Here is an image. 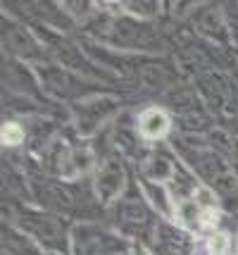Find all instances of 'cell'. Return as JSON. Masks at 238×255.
<instances>
[{
	"label": "cell",
	"mask_w": 238,
	"mask_h": 255,
	"mask_svg": "<svg viewBox=\"0 0 238 255\" xmlns=\"http://www.w3.org/2000/svg\"><path fill=\"white\" fill-rule=\"evenodd\" d=\"M234 255H238V251H236V253H234Z\"/></svg>",
	"instance_id": "15"
},
{
	"label": "cell",
	"mask_w": 238,
	"mask_h": 255,
	"mask_svg": "<svg viewBox=\"0 0 238 255\" xmlns=\"http://www.w3.org/2000/svg\"><path fill=\"white\" fill-rule=\"evenodd\" d=\"M12 224L19 227L24 234H29L48 255H69L74 224H69L62 215L50 210L22 208Z\"/></svg>",
	"instance_id": "2"
},
{
	"label": "cell",
	"mask_w": 238,
	"mask_h": 255,
	"mask_svg": "<svg viewBox=\"0 0 238 255\" xmlns=\"http://www.w3.org/2000/svg\"><path fill=\"white\" fill-rule=\"evenodd\" d=\"M0 138H2V148H19V145L26 143V129L19 122L7 120V122H2Z\"/></svg>",
	"instance_id": "12"
},
{
	"label": "cell",
	"mask_w": 238,
	"mask_h": 255,
	"mask_svg": "<svg viewBox=\"0 0 238 255\" xmlns=\"http://www.w3.org/2000/svg\"><path fill=\"white\" fill-rule=\"evenodd\" d=\"M129 255H131V253H129Z\"/></svg>",
	"instance_id": "16"
},
{
	"label": "cell",
	"mask_w": 238,
	"mask_h": 255,
	"mask_svg": "<svg viewBox=\"0 0 238 255\" xmlns=\"http://www.w3.org/2000/svg\"><path fill=\"white\" fill-rule=\"evenodd\" d=\"M174 172H176V157L167 155V153H153L143 160L138 177L148 179V181H158V184H169Z\"/></svg>",
	"instance_id": "11"
},
{
	"label": "cell",
	"mask_w": 238,
	"mask_h": 255,
	"mask_svg": "<svg viewBox=\"0 0 238 255\" xmlns=\"http://www.w3.org/2000/svg\"><path fill=\"white\" fill-rule=\"evenodd\" d=\"M110 217L114 232H119L134 246H146V248L150 246L159 224L158 212L148 205L138 184H131L124 196L110 205Z\"/></svg>",
	"instance_id": "1"
},
{
	"label": "cell",
	"mask_w": 238,
	"mask_h": 255,
	"mask_svg": "<svg viewBox=\"0 0 238 255\" xmlns=\"http://www.w3.org/2000/svg\"><path fill=\"white\" fill-rule=\"evenodd\" d=\"M195 244H198L195 234L186 232L174 220H159L148 248L153 251V255H193Z\"/></svg>",
	"instance_id": "4"
},
{
	"label": "cell",
	"mask_w": 238,
	"mask_h": 255,
	"mask_svg": "<svg viewBox=\"0 0 238 255\" xmlns=\"http://www.w3.org/2000/svg\"><path fill=\"white\" fill-rule=\"evenodd\" d=\"M2 255H48L29 234L14 224H2Z\"/></svg>",
	"instance_id": "10"
},
{
	"label": "cell",
	"mask_w": 238,
	"mask_h": 255,
	"mask_svg": "<svg viewBox=\"0 0 238 255\" xmlns=\"http://www.w3.org/2000/svg\"><path fill=\"white\" fill-rule=\"evenodd\" d=\"M131 255H153V251L146 248V246H134V248H131Z\"/></svg>",
	"instance_id": "13"
},
{
	"label": "cell",
	"mask_w": 238,
	"mask_h": 255,
	"mask_svg": "<svg viewBox=\"0 0 238 255\" xmlns=\"http://www.w3.org/2000/svg\"><path fill=\"white\" fill-rule=\"evenodd\" d=\"M138 189L143 193V198L148 200V205L158 212L159 220H174L176 212V200L171 196V191L167 184H158V181H148V179L138 177Z\"/></svg>",
	"instance_id": "8"
},
{
	"label": "cell",
	"mask_w": 238,
	"mask_h": 255,
	"mask_svg": "<svg viewBox=\"0 0 238 255\" xmlns=\"http://www.w3.org/2000/svg\"><path fill=\"white\" fill-rule=\"evenodd\" d=\"M2 45L7 48V53L19 60H36L41 57V43L36 41L31 33L26 31V26L19 24H2Z\"/></svg>",
	"instance_id": "7"
},
{
	"label": "cell",
	"mask_w": 238,
	"mask_h": 255,
	"mask_svg": "<svg viewBox=\"0 0 238 255\" xmlns=\"http://www.w3.org/2000/svg\"><path fill=\"white\" fill-rule=\"evenodd\" d=\"M171 115L159 105H150L136 115V136L143 143H162L171 133Z\"/></svg>",
	"instance_id": "6"
},
{
	"label": "cell",
	"mask_w": 238,
	"mask_h": 255,
	"mask_svg": "<svg viewBox=\"0 0 238 255\" xmlns=\"http://www.w3.org/2000/svg\"><path fill=\"white\" fill-rule=\"evenodd\" d=\"M134 244L112 227L81 220L72 229L69 255H129Z\"/></svg>",
	"instance_id": "3"
},
{
	"label": "cell",
	"mask_w": 238,
	"mask_h": 255,
	"mask_svg": "<svg viewBox=\"0 0 238 255\" xmlns=\"http://www.w3.org/2000/svg\"><path fill=\"white\" fill-rule=\"evenodd\" d=\"M234 239H236V246H238V232H236V234H234Z\"/></svg>",
	"instance_id": "14"
},
{
	"label": "cell",
	"mask_w": 238,
	"mask_h": 255,
	"mask_svg": "<svg viewBox=\"0 0 238 255\" xmlns=\"http://www.w3.org/2000/svg\"><path fill=\"white\" fill-rule=\"evenodd\" d=\"M129 186H131L129 184V174H126L122 160H105L98 167L95 177H93V193H95L98 203H102V205L117 203L129 191Z\"/></svg>",
	"instance_id": "5"
},
{
	"label": "cell",
	"mask_w": 238,
	"mask_h": 255,
	"mask_svg": "<svg viewBox=\"0 0 238 255\" xmlns=\"http://www.w3.org/2000/svg\"><path fill=\"white\" fill-rule=\"evenodd\" d=\"M79 131L81 133H93L100 122H105L114 112V100L110 98H95V100H83L79 103Z\"/></svg>",
	"instance_id": "9"
}]
</instances>
